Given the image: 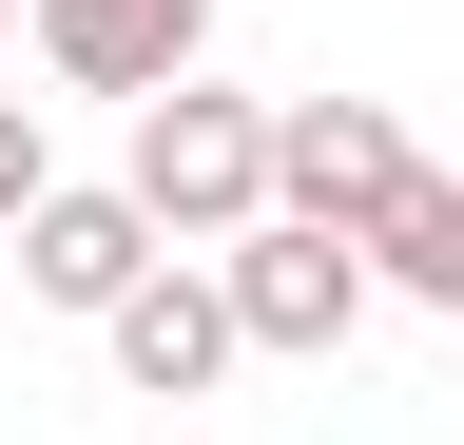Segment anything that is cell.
<instances>
[{
	"label": "cell",
	"instance_id": "obj_1",
	"mask_svg": "<svg viewBox=\"0 0 464 445\" xmlns=\"http://www.w3.org/2000/svg\"><path fill=\"white\" fill-rule=\"evenodd\" d=\"M271 117L290 97H213V78H174V97H136V194H155V233H252L271 213Z\"/></svg>",
	"mask_w": 464,
	"mask_h": 445
},
{
	"label": "cell",
	"instance_id": "obj_2",
	"mask_svg": "<svg viewBox=\"0 0 464 445\" xmlns=\"http://www.w3.org/2000/svg\"><path fill=\"white\" fill-rule=\"evenodd\" d=\"M232 310H252V349H348V329H368V233L252 213V233H232Z\"/></svg>",
	"mask_w": 464,
	"mask_h": 445
},
{
	"label": "cell",
	"instance_id": "obj_3",
	"mask_svg": "<svg viewBox=\"0 0 464 445\" xmlns=\"http://www.w3.org/2000/svg\"><path fill=\"white\" fill-rule=\"evenodd\" d=\"M406 175H426V155H406V117H387V97H290V117H271V213H329V233H368Z\"/></svg>",
	"mask_w": 464,
	"mask_h": 445
},
{
	"label": "cell",
	"instance_id": "obj_4",
	"mask_svg": "<svg viewBox=\"0 0 464 445\" xmlns=\"http://www.w3.org/2000/svg\"><path fill=\"white\" fill-rule=\"evenodd\" d=\"M0 252H20V291H39V310H97V329H116V310L155 291V194H136V175H116V194H39Z\"/></svg>",
	"mask_w": 464,
	"mask_h": 445
},
{
	"label": "cell",
	"instance_id": "obj_5",
	"mask_svg": "<svg viewBox=\"0 0 464 445\" xmlns=\"http://www.w3.org/2000/svg\"><path fill=\"white\" fill-rule=\"evenodd\" d=\"M39 59L78 97H174L213 59V0H39Z\"/></svg>",
	"mask_w": 464,
	"mask_h": 445
},
{
	"label": "cell",
	"instance_id": "obj_6",
	"mask_svg": "<svg viewBox=\"0 0 464 445\" xmlns=\"http://www.w3.org/2000/svg\"><path fill=\"white\" fill-rule=\"evenodd\" d=\"M232 349H252V310H232V271H155V291L116 310V368H136L155 407H194V387H213Z\"/></svg>",
	"mask_w": 464,
	"mask_h": 445
},
{
	"label": "cell",
	"instance_id": "obj_7",
	"mask_svg": "<svg viewBox=\"0 0 464 445\" xmlns=\"http://www.w3.org/2000/svg\"><path fill=\"white\" fill-rule=\"evenodd\" d=\"M368 271H387L406 310H445V329H464V175H406V194L368 213Z\"/></svg>",
	"mask_w": 464,
	"mask_h": 445
},
{
	"label": "cell",
	"instance_id": "obj_8",
	"mask_svg": "<svg viewBox=\"0 0 464 445\" xmlns=\"http://www.w3.org/2000/svg\"><path fill=\"white\" fill-rule=\"evenodd\" d=\"M39 194H58V155H39V97H0V233H20Z\"/></svg>",
	"mask_w": 464,
	"mask_h": 445
},
{
	"label": "cell",
	"instance_id": "obj_9",
	"mask_svg": "<svg viewBox=\"0 0 464 445\" xmlns=\"http://www.w3.org/2000/svg\"><path fill=\"white\" fill-rule=\"evenodd\" d=\"M0 39H20V0H0Z\"/></svg>",
	"mask_w": 464,
	"mask_h": 445
}]
</instances>
